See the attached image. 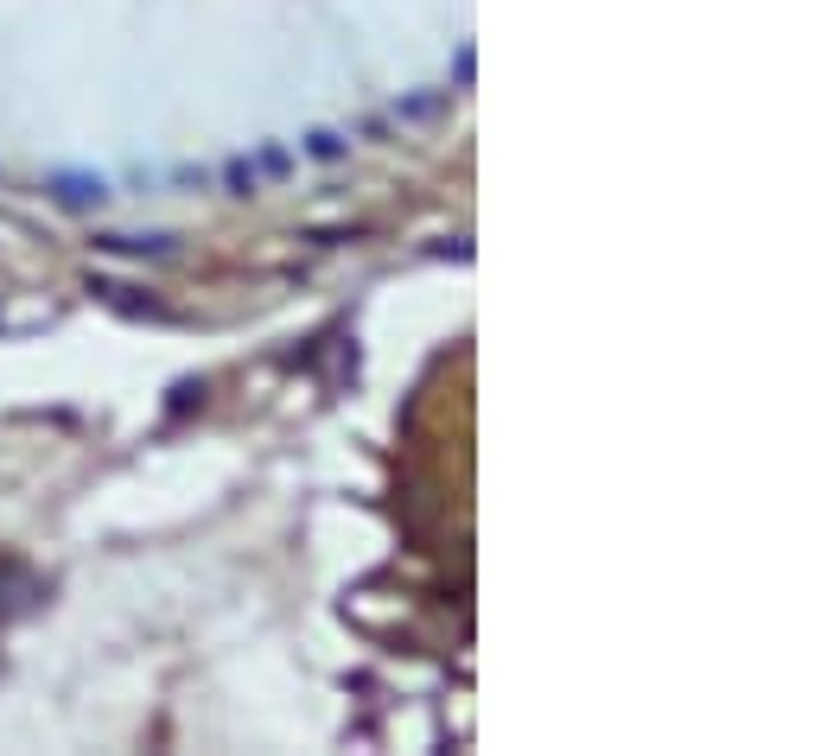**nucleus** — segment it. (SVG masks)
I'll return each instance as SVG.
<instances>
[{"mask_svg":"<svg viewBox=\"0 0 821 756\" xmlns=\"http://www.w3.org/2000/svg\"><path fill=\"white\" fill-rule=\"evenodd\" d=\"M52 191H58V203H103L108 191H103V178H52Z\"/></svg>","mask_w":821,"mask_h":756,"instance_id":"1","label":"nucleus"},{"mask_svg":"<svg viewBox=\"0 0 821 756\" xmlns=\"http://www.w3.org/2000/svg\"><path fill=\"white\" fill-rule=\"evenodd\" d=\"M312 153H319V159H337V153H344V140H337V134H312Z\"/></svg>","mask_w":821,"mask_h":756,"instance_id":"2","label":"nucleus"}]
</instances>
